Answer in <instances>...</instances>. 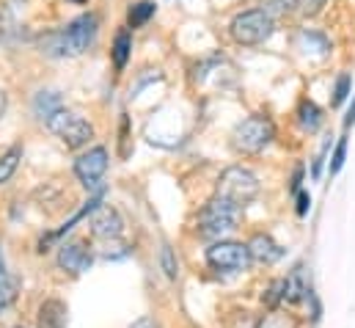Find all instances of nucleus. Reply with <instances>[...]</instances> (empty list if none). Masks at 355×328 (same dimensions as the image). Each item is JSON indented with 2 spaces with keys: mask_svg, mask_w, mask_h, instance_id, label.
Returning a JSON list of instances; mask_svg holds the SVG:
<instances>
[{
  "mask_svg": "<svg viewBox=\"0 0 355 328\" xmlns=\"http://www.w3.org/2000/svg\"><path fill=\"white\" fill-rule=\"evenodd\" d=\"M240 215H243V207H237V204H232V202H226V199H220V196H215L212 202H207L204 204V210L198 213V221H196V229H198V235L201 238H207V240H223L229 232H234L237 229V224H240Z\"/></svg>",
  "mask_w": 355,
  "mask_h": 328,
  "instance_id": "f257e3e1",
  "label": "nucleus"
},
{
  "mask_svg": "<svg viewBox=\"0 0 355 328\" xmlns=\"http://www.w3.org/2000/svg\"><path fill=\"white\" fill-rule=\"evenodd\" d=\"M96 33H99V19L96 14H80L78 19H72L61 33L53 36L55 42V50L58 56H80L86 53L91 44L96 42Z\"/></svg>",
  "mask_w": 355,
  "mask_h": 328,
  "instance_id": "f03ea898",
  "label": "nucleus"
},
{
  "mask_svg": "<svg viewBox=\"0 0 355 328\" xmlns=\"http://www.w3.org/2000/svg\"><path fill=\"white\" fill-rule=\"evenodd\" d=\"M229 31H232V36H234L237 44L254 47V44H262V42H267V39L272 36L275 22H272V17H270L267 11H262V8H251V11L237 14V17L232 19Z\"/></svg>",
  "mask_w": 355,
  "mask_h": 328,
  "instance_id": "7ed1b4c3",
  "label": "nucleus"
},
{
  "mask_svg": "<svg viewBox=\"0 0 355 328\" xmlns=\"http://www.w3.org/2000/svg\"><path fill=\"white\" fill-rule=\"evenodd\" d=\"M275 138V127L267 116H248L232 133V147L243 155H257Z\"/></svg>",
  "mask_w": 355,
  "mask_h": 328,
  "instance_id": "20e7f679",
  "label": "nucleus"
},
{
  "mask_svg": "<svg viewBox=\"0 0 355 328\" xmlns=\"http://www.w3.org/2000/svg\"><path fill=\"white\" fill-rule=\"evenodd\" d=\"M47 127H50V133L58 136L69 149H80V147H86L91 138H94L91 122H86L80 113L67 110V108L55 110V113L47 119Z\"/></svg>",
  "mask_w": 355,
  "mask_h": 328,
  "instance_id": "39448f33",
  "label": "nucleus"
},
{
  "mask_svg": "<svg viewBox=\"0 0 355 328\" xmlns=\"http://www.w3.org/2000/svg\"><path fill=\"white\" fill-rule=\"evenodd\" d=\"M257 193H259V179L243 165L226 168L218 179V196L237 204V207H245Z\"/></svg>",
  "mask_w": 355,
  "mask_h": 328,
  "instance_id": "423d86ee",
  "label": "nucleus"
},
{
  "mask_svg": "<svg viewBox=\"0 0 355 328\" xmlns=\"http://www.w3.org/2000/svg\"><path fill=\"white\" fill-rule=\"evenodd\" d=\"M207 262L215 270L237 273V270H245L251 265V254H248V246H243V243L218 240V243H212L207 248Z\"/></svg>",
  "mask_w": 355,
  "mask_h": 328,
  "instance_id": "0eeeda50",
  "label": "nucleus"
},
{
  "mask_svg": "<svg viewBox=\"0 0 355 328\" xmlns=\"http://www.w3.org/2000/svg\"><path fill=\"white\" fill-rule=\"evenodd\" d=\"M107 171V149L105 147H94L89 152H83L75 161V174L78 179L89 188V190H102V177Z\"/></svg>",
  "mask_w": 355,
  "mask_h": 328,
  "instance_id": "6e6552de",
  "label": "nucleus"
},
{
  "mask_svg": "<svg viewBox=\"0 0 355 328\" xmlns=\"http://www.w3.org/2000/svg\"><path fill=\"white\" fill-rule=\"evenodd\" d=\"M91 232H94L96 238L116 240V238L124 232L121 215H119L113 207H96V210H94V218H91Z\"/></svg>",
  "mask_w": 355,
  "mask_h": 328,
  "instance_id": "1a4fd4ad",
  "label": "nucleus"
},
{
  "mask_svg": "<svg viewBox=\"0 0 355 328\" xmlns=\"http://www.w3.org/2000/svg\"><path fill=\"white\" fill-rule=\"evenodd\" d=\"M58 268L67 270V273H83L91 268V254L83 248V243L72 240V243H64L58 251Z\"/></svg>",
  "mask_w": 355,
  "mask_h": 328,
  "instance_id": "9d476101",
  "label": "nucleus"
},
{
  "mask_svg": "<svg viewBox=\"0 0 355 328\" xmlns=\"http://www.w3.org/2000/svg\"><path fill=\"white\" fill-rule=\"evenodd\" d=\"M248 254H251V259H257L262 265H272L284 256V248L278 246L270 235H254V240L248 243Z\"/></svg>",
  "mask_w": 355,
  "mask_h": 328,
  "instance_id": "9b49d317",
  "label": "nucleus"
},
{
  "mask_svg": "<svg viewBox=\"0 0 355 328\" xmlns=\"http://www.w3.org/2000/svg\"><path fill=\"white\" fill-rule=\"evenodd\" d=\"M67 326V304L50 298L39 306V328H64Z\"/></svg>",
  "mask_w": 355,
  "mask_h": 328,
  "instance_id": "f8f14e48",
  "label": "nucleus"
},
{
  "mask_svg": "<svg viewBox=\"0 0 355 328\" xmlns=\"http://www.w3.org/2000/svg\"><path fill=\"white\" fill-rule=\"evenodd\" d=\"M64 105H61V94H55V91H39L36 94V99H33V110H36V116H42L44 122L55 113V110H61Z\"/></svg>",
  "mask_w": 355,
  "mask_h": 328,
  "instance_id": "ddd939ff",
  "label": "nucleus"
},
{
  "mask_svg": "<svg viewBox=\"0 0 355 328\" xmlns=\"http://www.w3.org/2000/svg\"><path fill=\"white\" fill-rule=\"evenodd\" d=\"M297 124H300L306 133H314V130L322 124V110H320L311 99H303L300 108H297Z\"/></svg>",
  "mask_w": 355,
  "mask_h": 328,
  "instance_id": "4468645a",
  "label": "nucleus"
},
{
  "mask_svg": "<svg viewBox=\"0 0 355 328\" xmlns=\"http://www.w3.org/2000/svg\"><path fill=\"white\" fill-rule=\"evenodd\" d=\"M130 50H132V36H130V31H119L116 39H113V64H116L119 69L127 67Z\"/></svg>",
  "mask_w": 355,
  "mask_h": 328,
  "instance_id": "2eb2a0df",
  "label": "nucleus"
},
{
  "mask_svg": "<svg viewBox=\"0 0 355 328\" xmlns=\"http://www.w3.org/2000/svg\"><path fill=\"white\" fill-rule=\"evenodd\" d=\"M19 158H22V147H11L6 155H0V185L11 179V174L19 165Z\"/></svg>",
  "mask_w": 355,
  "mask_h": 328,
  "instance_id": "dca6fc26",
  "label": "nucleus"
},
{
  "mask_svg": "<svg viewBox=\"0 0 355 328\" xmlns=\"http://www.w3.org/2000/svg\"><path fill=\"white\" fill-rule=\"evenodd\" d=\"M152 14H155V3H152V0H141V3H135V6L130 8V14H127L130 28H141Z\"/></svg>",
  "mask_w": 355,
  "mask_h": 328,
  "instance_id": "f3484780",
  "label": "nucleus"
},
{
  "mask_svg": "<svg viewBox=\"0 0 355 328\" xmlns=\"http://www.w3.org/2000/svg\"><path fill=\"white\" fill-rule=\"evenodd\" d=\"M262 11H267L270 17L289 14V11H297V0H265L262 3Z\"/></svg>",
  "mask_w": 355,
  "mask_h": 328,
  "instance_id": "a211bd4d",
  "label": "nucleus"
},
{
  "mask_svg": "<svg viewBox=\"0 0 355 328\" xmlns=\"http://www.w3.org/2000/svg\"><path fill=\"white\" fill-rule=\"evenodd\" d=\"M345 158H347V138H339V144L334 149V158H331V174H339L342 171Z\"/></svg>",
  "mask_w": 355,
  "mask_h": 328,
  "instance_id": "6ab92c4d",
  "label": "nucleus"
},
{
  "mask_svg": "<svg viewBox=\"0 0 355 328\" xmlns=\"http://www.w3.org/2000/svg\"><path fill=\"white\" fill-rule=\"evenodd\" d=\"M350 75H339V81H336V88H334V105H342L345 99H347V94H350Z\"/></svg>",
  "mask_w": 355,
  "mask_h": 328,
  "instance_id": "aec40b11",
  "label": "nucleus"
},
{
  "mask_svg": "<svg viewBox=\"0 0 355 328\" xmlns=\"http://www.w3.org/2000/svg\"><path fill=\"white\" fill-rule=\"evenodd\" d=\"M160 262H163L166 276L168 279H177V259H174V251L168 246H163V251H160Z\"/></svg>",
  "mask_w": 355,
  "mask_h": 328,
  "instance_id": "412c9836",
  "label": "nucleus"
},
{
  "mask_svg": "<svg viewBox=\"0 0 355 328\" xmlns=\"http://www.w3.org/2000/svg\"><path fill=\"white\" fill-rule=\"evenodd\" d=\"M322 6H325V0H297V11H300V14H306V17L317 14Z\"/></svg>",
  "mask_w": 355,
  "mask_h": 328,
  "instance_id": "4be33fe9",
  "label": "nucleus"
},
{
  "mask_svg": "<svg viewBox=\"0 0 355 328\" xmlns=\"http://www.w3.org/2000/svg\"><path fill=\"white\" fill-rule=\"evenodd\" d=\"M11 301H14V287L3 279V281H0V315H3V309H6Z\"/></svg>",
  "mask_w": 355,
  "mask_h": 328,
  "instance_id": "5701e85b",
  "label": "nucleus"
},
{
  "mask_svg": "<svg viewBox=\"0 0 355 328\" xmlns=\"http://www.w3.org/2000/svg\"><path fill=\"white\" fill-rule=\"evenodd\" d=\"M265 301H267V306H275V304H281V281H272V284L267 287Z\"/></svg>",
  "mask_w": 355,
  "mask_h": 328,
  "instance_id": "b1692460",
  "label": "nucleus"
},
{
  "mask_svg": "<svg viewBox=\"0 0 355 328\" xmlns=\"http://www.w3.org/2000/svg\"><path fill=\"white\" fill-rule=\"evenodd\" d=\"M309 207H311V196L306 190H300V196H297V215H306Z\"/></svg>",
  "mask_w": 355,
  "mask_h": 328,
  "instance_id": "393cba45",
  "label": "nucleus"
},
{
  "mask_svg": "<svg viewBox=\"0 0 355 328\" xmlns=\"http://www.w3.org/2000/svg\"><path fill=\"white\" fill-rule=\"evenodd\" d=\"M130 328H155V320L152 318H138Z\"/></svg>",
  "mask_w": 355,
  "mask_h": 328,
  "instance_id": "a878e982",
  "label": "nucleus"
},
{
  "mask_svg": "<svg viewBox=\"0 0 355 328\" xmlns=\"http://www.w3.org/2000/svg\"><path fill=\"white\" fill-rule=\"evenodd\" d=\"M353 124H355V105L347 110V119H345V127H353Z\"/></svg>",
  "mask_w": 355,
  "mask_h": 328,
  "instance_id": "bb28decb",
  "label": "nucleus"
},
{
  "mask_svg": "<svg viewBox=\"0 0 355 328\" xmlns=\"http://www.w3.org/2000/svg\"><path fill=\"white\" fill-rule=\"evenodd\" d=\"M6 279V262H3V251H0V281Z\"/></svg>",
  "mask_w": 355,
  "mask_h": 328,
  "instance_id": "cd10ccee",
  "label": "nucleus"
},
{
  "mask_svg": "<svg viewBox=\"0 0 355 328\" xmlns=\"http://www.w3.org/2000/svg\"><path fill=\"white\" fill-rule=\"evenodd\" d=\"M3 113H6V94L0 91V116H3Z\"/></svg>",
  "mask_w": 355,
  "mask_h": 328,
  "instance_id": "c85d7f7f",
  "label": "nucleus"
},
{
  "mask_svg": "<svg viewBox=\"0 0 355 328\" xmlns=\"http://www.w3.org/2000/svg\"><path fill=\"white\" fill-rule=\"evenodd\" d=\"M72 3H89V0H72Z\"/></svg>",
  "mask_w": 355,
  "mask_h": 328,
  "instance_id": "c756f323",
  "label": "nucleus"
},
{
  "mask_svg": "<svg viewBox=\"0 0 355 328\" xmlns=\"http://www.w3.org/2000/svg\"><path fill=\"white\" fill-rule=\"evenodd\" d=\"M17 328H22V326H17Z\"/></svg>",
  "mask_w": 355,
  "mask_h": 328,
  "instance_id": "7c9ffc66",
  "label": "nucleus"
}]
</instances>
